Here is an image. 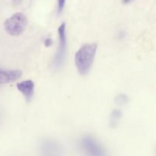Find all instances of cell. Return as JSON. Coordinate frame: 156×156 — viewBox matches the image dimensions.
Wrapping results in <instances>:
<instances>
[{
  "instance_id": "obj_6",
  "label": "cell",
  "mask_w": 156,
  "mask_h": 156,
  "mask_svg": "<svg viewBox=\"0 0 156 156\" xmlns=\"http://www.w3.org/2000/svg\"><path fill=\"white\" fill-rule=\"evenodd\" d=\"M17 88L24 95L26 101L30 102L34 94V83L31 80H25L17 84Z\"/></svg>"
},
{
  "instance_id": "obj_3",
  "label": "cell",
  "mask_w": 156,
  "mask_h": 156,
  "mask_svg": "<svg viewBox=\"0 0 156 156\" xmlns=\"http://www.w3.org/2000/svg\"><path fill=\"white\" fill-rule=\"evenodd\" d=\"M58 35H59V45L58 47L57 51H56L53 62V68L56 69L60 68L63 64L66 57V53L67 38L65 23H62L58 28Z\"/></svg>"
},
{
  "instance_id": "obj_10",
  "label": "cell",
  "mask_w": 156,
  "mask_h": 156,
  "mask_svg": "<svg viewBox=\"0 0 156 156\" xmlns=\"http://www.w3.org/2000/svg\"><path fill=\"white\" fill-rule=\"evenodd\" d=\"M66 0H57V11L58 14H61L65 7Z\"/></svg>"
},
{
  "instance_id": "obj_5",
  "label": "cell",
  "mask_w": 156,
  "mask_h": 156,
  "mask_svg": "<svg viewBox=\"0 0 156 156\" xmlns=\"http://www.w3.org/2000/svg\"><path fill=\"white\" fill-rule=\"evenodd\" d=\"M41 156H64V151L58 141L47 139L41 142L40 146Z\"/></svg>"
},
{
  "instance_id": "obj_9",
  "label": "cell",
  "mask_w": 156,
  "mask_h": 156,
  "mask_svg": "<svg viewBox=\"0 0 156 156\" xmlns=\"http://www.w3.org/2000/svg\"><path fill=\"white\" fill-rule=\"evenodd\" d=\"M129 101V97L125 94H120L116 97L115 102L118 105H124Z\"/></svg>"
},
{
  "instance_id": "obj_7",
  "label": "cell",
  "mask_w": 156,
  "mask_h": 156,
  "mask_svg": "<svg viewBox=\"0 0 156 156\" xmlns=\"http://www.w3.org/2000/svg\"><path fill=\"white\" fill-rule=\"evenodd\" d=\"M21 76L22 72L20 70H3L0 69V85L15 82Z\"/></svg>"
},
{
  "instance_id": "obj_1",
  "label": "cell",
  "mask_w": 156,
  "mask_h": 156,
  "mask_svg": "<svg viewBox=\"0 0 156 156\" xmlns=\"http://www.w3.org/2000/svg\"><path fill=\"white\" fill-rule=\"evenodd\" d=\"M96 44H85L79 48L75 55V65L82 76L89 73L97 52Z\"/></svg>"
},
{
  "instance_id": "obj_4",
  "label": "cell",
  "mask_w": 156,
  "mask_h": 156,
  "mask_svg": "<svg viewBox=\"0 0 156 156\" xmlns=\"http://www.w3.org/2000/svg\"><path fill=\"white\" fill-rule=\"evenodd\" d=\"M81 146L88 156H107L103 146L93 137L86 136L81 140Z\"/></svg>"
},
{
  "instance_id": "obj_2",
  "label": "cell",
  "mask_w": 156,
  "mask_h": 156,
  "mask_svg": "<svg viewBox=\"0 0 156 156\" xmlns=\"http://www.w3.org/2000/svg\"><path fill=\"white\" fill-rule=\"evenodd\" d=\"M27 24V20L25 15L21 12H18L5 20L4 27L9 35L15 37L21 34L24 31Z\"/></svg>"
},
{
  "instance_id": "obj_12",
  "label": "cell",
  "mask_w": 156,
  "mask_h": 156,
  "mask_svg": "<svg viewBox=\"0 0 156 156\" xmlns=\"http://www.w3.org/2000/svg\"><path fill=\"white\" fill-rule=\"evenodd\" d=\"M132 1H133V0H122V2H123V4H125V5L129 4V3L131 2Z\"/></svg>"
},
{
  "instance_id": "obj_8",
  "label": "cell",
  "mask_w": 156,
  "mask_h": 156,
  "mask_svg": "<svg viewBox=\"0 0 156 156\" xmlns=\"http://www.w3.org/2000/svg\"><path fill=\"white\" fill-rule=\"evenodd\" d=\"M122 117V111L119 109H115L112 111L110 117V125L111 127H115L119 124Z\"/></svg>"
},
{
  "instance_id": "obj_11",
  "label": "cell",
  "mask_w": 156,
  "mask_h": 156,
  "mask_svg": "<svg viewBox=\"0 0 156 156\" xmlns=\"http://www.w3.org/2000/svg\"><path fill=\"white\" fill-rule=\"evenodd\" d=\"M52 44H53V41H52V39L50 37L46 38L45 41H44V45L47 47H50L52 45Z\"/></svg>"
}]
</instances>
